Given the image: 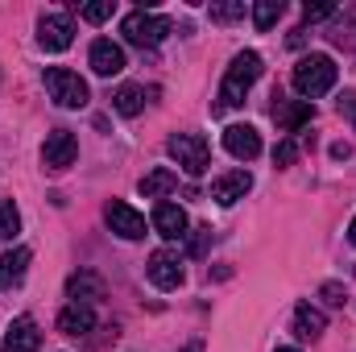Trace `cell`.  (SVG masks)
<instances>
[{
  "label": "cell",
  "mask_w": 356,
  "mask_h": 352,
  "mask_svg": "<svg viewBox=\"0 0 356 352\" xmlns=\"http://www.w3.org/2000/svg\"><path fill=\"white\" fill-rule=\"evenodd\" d=\"M112 17V0H95V4H83V21L91 25H99V21H108Z\"/></svg>",
  "instance_id": "26"
},
{
  "label": "cell",
  "mask_w": 356,
  "mask_h": 352,
  "mask_svg": "<svg viewBox=\"0 0 356 352\" xmlns=\"http://www.w3.org/2000/svg\"><path fill=\"white\" fill-rule=\"evenodd\" d=\"M224 150L236 158V162H253L261 154V133L253 125H228L224 129Z\"/></svg>",
  "instance_id": "9"
},
{
  "label": "cell",
  "mask_w": 356,
  "mask_h": 352,
  "mask_svg": "<svg viewBox=\"0 0 356 352\" xmlns=\"http://www.w3.org/2000/svg\"><path fill=\"white\" fill-rule=\"evenodd\" d=\"M88 63L95 75H104V79H112V75H120L124 71V50L112 42V38H95L88 50Z\"/></svg>",
  "instance_id": "10"
},
{
  "label": "cell",
  "mask_w": 356,
  "mask_h": 352,
  "mask_svg": "<svg viewBox=\"0 0 356 352\" xmlns=\"http://www.w3.org/2000/svg\"><path fill=\"white\" fill-rule=\"evenodd\" d=\"M112 108H116L120 116H137V112L145 108V88H137V83H124V88L112 95Z\"/></svg>",
  "instance_id": "21"
},
{
  "label": "cell",
  "mask_w": 356,
  "mask_h": 352,
  "mask_svg": "<svg viewBox=\"0 0 356 352\" xmlns=\"http://www.w3.org/2000/svg\"><path fill=\"white\" fill-rule=\"evenodd\" d=\"M273 120H277L282 133H298L302 125L315 120V104H307V99H277L273 104Z\"/></svg>",
  "instance_id": "14"
},
{
  "label": "cell",
  "mask_w": 356,
  "mask_h": 352,
  "mask_svg": "<svg viewBox=\"0 0 356 352\" xmlns=\"http://www.w3.org/2000/svg\"><path fill=\"white\" fill-rule=\"evenodd\" d=\"M170 158H175L191 178H199L207 170V162H211V145H207V137H199V133H175V137H170Z\"/></svg>",
  "instance_id": "5"
},
{
  "label": "cell",
  "mask_w": 356,
  "mask_h": 352,
  "mask_svg": "<svg viewBox=\"0 0 356 352\" xmlns=\"http://www.w3.org/2000/svg\"><path fill=\"white\" fill-rule=\"evenodd\" d=\"M38 349H42V332H38V323H33L29 315L13 319V328H8L4 340H0V352H38Z\"/></svg>",
  "instance_id": "13"
},
{
  "label": "cell",
  "mask_w": 356,
  "mask_h": 352,
  "mask_svg": "<svg viewBox=\"0 0 356 352\" xmlns=\"http://www.w3.org/2000/svg\"><path fill=\"white\" fill-rule=\"evenodd\" d=\"M175 25H170V17H158V13H145V8H137V13H129L124 21H120V33L133 42V46H158L166 33H170Z\"/></svg>",
  "instance_id": "4"
},
{
  "label": "cell",
  "mask_w": 356,
  "mask_h": 352,
  "mask_svg": "<svg viewBox=\"0 0 356 352\" xmlns=\"http://www.w3.org/2000/svg\"><path fill=\"white\" fill-rule=\"evenodd\" d=\"M154 228H158V237H166V241H182V237H186V211H182L178 203H158V207H154Z\"/></svg>",
  "instance_id": "15"
},
{
  "label": "cell",
  "mask_w": 356,
  "mask_h": 352,
  "mask_svg": "<svg viewBox=\"0 0 356 352\" xmlns=\"http://www.w3.org/2000/svg\"><path fill=\"white\" fill-rule=\"evenodd\" d=\"M67 294L75 298V303H95V298H104V282L91 273V269H79V273H71L67 278Z\"/></svg>",
  "instance_id": "18"
},
{
  "label": "cell",
  "mask_w": 356,
  "mask_h": 352,
  "mask_svg": "<svg viewBox=\"0 0 356 352\" xmlns=\"http://www.w3.org/2000/svg\"><path fill=\"white\" fill-rule=\"evenodd\" d=\"M17 232H21V211H17V203L0 199V241H13Z\"/></svg>",
  "instance_id": "23"
},
{
  "label": "cell",
  "mask_w": 356,
  "mask_h": 352,
  "mask_svg": "<svg viewBox=\"0 0 356 352\" xmlns=\"http://www.w3.org/2000/svg\"><path fill=\"white\" fill-rule=\"evenodd\" d=\"M319 294H323L332 307H344V303H348V290H344L340 282H323V290H319Z\"/></svg>",
  "instance_id": "27"
},
{
  "label": "cell",
  "mask_w": 356,
  "mask_h": 352,
  "mask_svg": "<svg viewBox=\"0 0 356 352\" xmlns=\"http://www.w3.org/2000/svg\"><path fill=\"white\" fill-rule=\"evenodd\" d=\"M42 83H46V95H50L58 108H83V104H88V83H83L75 71H67V67H46Z\"/></svg>",
  "instance_id": "3"
},
{
  "label": "cell",
  "mask_w": 356,
  "mask_h": 352,
  "mask_svg": "<svg viewBox=\"0 0 356 352\" xmlns=\"http://www.w3.org/2000/svg\"><path fill=\"white\" fill-rule=\"evenodd\" d=\"M253 191V175L249 170H228V175H220L211 182V199L220 203V207H232L236 199H245Z\"/></svg>",
  "instance_id": "12"
},
{
  "label": "cell",
  "mask_w": 356,
  "mask_h": 352,
  "mask_svg": "<svg viewBox=\"0 0 356 352\" xmlns=\"http://www.w3.org/2000/svg\"><path fill=\"white\" fill-rule=\"evenodd\" d=\"M282 13H286V4H282V0H257V4H253V25L266 33V29L277 25V17H282Z\"/></svg>",
  "instance_id": "22"
},
{
  "label": "cell",
  "mask_w": 356,
  "mask_h": 352,
  "mask_svg": "<svg viewBox=\"0 0 356 352\" xmlns=\"http://www.w3.org/2000/svg\"><path fill=\"white\" fill-rule=\"evenodd\" d=\"M71 42H75V21L67 13H42V21H38V46L50 50V54H63Z\"/></svg>",
  "instance_id": "6"
},
{
  "label": "cell",
  "mask_w": 356,
  "mask_h": 352,
  "mask_svg": "<svg viewBox=\"0 0 356 352\" xmlns=\"http://www.w3.org/2000/svg\"><path fill=\"white\" fill-rule=\"evenodd\" d=\"M294 332H298L302 340H319V336L327 332V315H323L319 307H311V303H298V307H294Z\"/></svg>",
  "instance_id": "17"
},
{
  "label": "cell",
  "mask_w": 356,
  "mask_h": 352,
  "mask_svg": "<svg viewBox=\"0 0 356 352\" xmlns=\"http://www.w3.org/2000/svg\"><path fill=\"white\" fill-rule=\"evenodd\" d=\"M175 186H178V175L166 170V166H158V170H149V175L141 178V195L145 199H166Z\"/></svg>",
  "instance_id": "19"
},
{
  "label": "cell",
  "mask_w": 356,
  "mask_h": 352,
  "mask_svg": "<svg viewBox=\"0 0 356 352\" xmlns=\"http://www.w3.org/2000/svg\"><path fill=\"white\" fill-rule=\"evenodd\" d=\"M294 162H298V141H290V137L277 141L273 145V166H294Z\"/></svg>",
  "instance_id": "25"
},
{
  "label": "cell",
  "mask_w": 356,
  "mask_h": 352,
  "mask_svg": "<svg viewBox=\"0 0 356 352\" xmlns=\"http://www.w3.org/2000/svg\"><path fill=\"white\" fill-rule=\"evenodd\" d=\"M104 220H108V228H112L116 237H124V241H141V237H145V216H141L137 207H129L124 199H112V203L104 207Z\"/></svg>",
  "instance_id": "8"
},
{
  "label": "cell",
  "mask_w": 356,
  "mask_h": 352,
  "mask_svg": "<svg viewBox=\"0 0 356 352\" xmlns=\"http://www.w3.org/2000/svg\"><path fill=\"white\" fill-rule=\"evenodd\" d=\"M257 79H261V54L257 50H241L228 63V71H224V83H220V95H216V112L245 104V95H249V88Z\"/></svg>",
  "instance_id": "1"
},
{
  "label": "cell",
  "mask_w": 356,
  "mask_h": 352,
  "mask_svg": "<svg viewBox=\"0 0 356 352\" xmlns=\"http://www.w3.org/2000/svg\"><path fill=\"white\" fill-rule=\"evenodd\" d=\"M186 352H203V349H199V344H191V349H186Z\"/></svg>",
  "instance_id": "31"
},
{
  "label": "cell",
  "mask_w": 356,
  "mask_h": 352,
  "mask_svg": "<svg viewBox=\"0 0 356 352\" xmlns=\"http://www.w3.org/2000/svg\"><path fill=\"white\" fill-rule=\"evenodd\" d=\"M29 249L25 245H17V249H8L4 257H0V282H21L25 278V269H29Z\"/></svg>",
  "instance_id": "20"
},
{
  "label": "cell",
  "mask_w": 356,
  "mask_h": 352,
  "mask_svg": "<svg viewBox=\"0 0 356 352\" xmlns=\"http://www.w3.org/2000/svg\"><path fill=\"white\" fill-rule=\"evenodd\" d=\"M327 17H336L332 4H307V8H302V21H327Z\"/></svg>",
  "instance_id": "28"
},
{
  "label": "cell",
  "mask_w": 356,
  "mask_h": 352,
  "mask_svg": "<svg viewBox=\"0 0 356 352\" xmlns=\"http://www.w3.org/2000/svg\"><path fill=\"white\" fill-rule=\"evenodd\" d=\"M340 116H348V120L356 125V95H353V91H348V95H340Z\"/></svg>",
  "instance_id": "29"
},
{
  "label": "cell",
  "mask_w": 356,
  "mask_h": 352,
  "mask_svg": "<svg viewBox=\"0 0 356 352\" xmlns=\"http://www.w3.org/2000/svg\"><path fill=\"white\" fill-rule=\"evenodd\" d=\"M277 352H298V349H277Z\"/></svg>",
  "instance_id": "32"
},
{
  "label": "cell",
  "mask_w": 356,
  "mask_h": 352,
  "mask_svg": "<svg viewBox=\"0 0 356 352\" xmlns=\"http://www.w3.org/2000/svg\"><path fill=\"white\" fill-rule=\"evenodd\" d=\"M91 328H95V311L88 303H71V307L58 311V332L63 336H88Z\"/></svg>",
  "instance_id": "16"
},
{
  "label": "cell",
  "mask_w": 356,
  "mask_h": 352,
  "mask_svg": "<svg viewBox=\"0 0 356 352\" xmlns=\"http://www.w3.org/2000/svg\"><path fill=\"white\" fill-rule=\"evenodd\" d=\"M245 17V0H224V4H211V21H241Z\"/></svg>",
  "instance_id": "24"
},
{
  "label": "cell",
  "mask_w": 356,
  "mask_h": 352,
  "mask_svg": "<svg viewBox=\"0 0 356 352\" xmlns=\"http://www.w3.org/2000/svg\"><path fill=\"white\" fill-rule=\"evenodd\" d=\"M75 158H79V141H75V133H71V129H54V133L46 137V145H42V162H46V170H67V166H75Z\"/></svg>",
  "instance_id": "7"
},
{
  "label": "cell",
  "mask_w": 356,
  "mask_h": 352,
  "mask_svg": "<svg viewBox=\"0 0 356 352\" xmlns=\"http://www.w3.org/2000/svg\"><path fill=\"white\" fill-rule=\"evenodd\" d=\"M145 273H149V282L158 290H178L182 286V262H178V253H170V249H158L149 257V265H145Z\"/></svg>",
  "instance_id": "11"
},
{
  "label": "cell",
  "mask_w": 356,
  "mask_h": 352,
  "mask_svg": "<svg viewBox=\"0 0 356 352\" xmlns=\"http://www.w3.org/2000/svg\"><path fill=\"white\" fill-rule=\"evenodd\" d=\"M348 241L356 245V216H353V224H348Z\"/></svg>",
  "instance_id": "30"
},
{
  "label": "cell",
  "mask_w": 356,
  "mask_h": 352,
  "mask_svg": "<svg viewBox=\"0 0 356 352\" xmlns=\"http://www.w3.org/2000/svg\"><path fill=\"white\" fill-rule=\"evenodd\" d=\"M336 79H340V67L332 63V54H307L294 67V91L307 95V99L327 95V91L336 88Z\"/></svg>",
  "instance_id": "2"
}]
</instances>
